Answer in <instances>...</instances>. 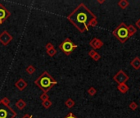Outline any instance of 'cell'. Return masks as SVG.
I'll use <instances>...</instances> for the list:
<instances>
[{"instance_id":"obj_1","label":"cell","mask_w":140,"mask_h":118,"mask_svg":"<svg viewBox=\"0 0 140 118\" xmlns=\"http://www.w3.org/2000/svg\"><path fill=\"white\" fill-rule=\"evenodd\" d=\"M97 16L85 3H80L71 14L67 16V20L80 33L89 30V25L91 21Z\"/></svg>"},{"instance_id":"obj_2","label":"cell","mask_w":140,"mask_h":118,"mask_svg":"<svg viewBox=\"0 0 140 118\" xmlns=\"http://www.w3.org/2000/svg\"><path fill=\"white\" fill-rule=\"evenodd\" d=\"M34 84H35L38 88L43 90V92L47 93L49 90L57 84V81L55 79H53L49 75L48 71H44L41 75L34 81Z\"/></svg>"},{"instance_id":"obj_3","label":"cell","mask_w":140,"mask_h":118,"mask_svg":"<svg viewBox=\"0 0 140 118\" xmlns=\"http://www.w3.org/2000/svg\"><path fill=\"white\" fill-rule=\"evenodd\" d=\"M112 34L121 44H124L126 42L129 38L126 24L125 22H121L117 26V28L112 31Z\"/></svg>"},{"instance_id":"obj_4","label":"cell","mask_w":140,"mask_h":118,"mask_svg":"<svg viewBox=\"0 0 140 118\" xmlns=\"http://www.w3.org/2000/svg\"><path fill=\"white\" fill-rule=\"evenodd\" d=\"M16 112L0 100V118H15Z\"/></svg>"},{"instance_id":"obj_5","label":"cell","mask_w":140,"mask_h":118,"mask_svg":"<svg viewBox=\"0 0 140 118\" xmlns=\"http://www.w3.org/2000/svg\"><path fill=\"white\" fill-rule=\"evenodd\" d=\"M77 47L78 46L73 43L72 41L69 39V38H66L63 42L59 45V48H60L63 51V53L66 55H67V56L71 54Z\"/></svg>"},{"instance_id":"obj_6","label":"cell","mask_w":140,"mask_h":118,"mask_svg":"<svg viewBox=\"0 0 140 118\" xmlns=\"http://www.w3.org/2000/svg\"><path fill=\"white\" fill-rule=\"evenodd\" d=\"M129 75L123 70H120L113 76V80L118 85L125 84V83H126L129 81Z\"/></svg>"},{"instance_id":"obj_7","label":"cell","mask_w":140,"mask_h":118,"mask_svg":"<svg viewBox=\"0 0 140 118\" xmlns=\"http://www.w3.org/2000/svg\"><path fill=\"white\" fill-rule=\"evenodd\" d=\"M10 15H11L10 12L2 4V3H0V25L4 22L10 16Z\"/></svg>"},{"instance_id":"obj_8","label":"cell","mask_w":140,"mask_h":118,"mask_svg":"<svg viewBox=\"0 0 140 118\" xmlns=\"http://www.w3.org/2000/svg\"><path fill=\"white\" fill-rule=\"evenodd\" d=\"M12 40V36L10 34L8 31H3L0 34V43L4 46H7L11 41Z\"/></svg>"},{"instance_id":"obj_9","label":"cell","mask_w":140,"mask_h":118,"mask_svg":"<svg viewBox=\"0 0 140 118\" xmlns=\"http://www.w3.org/2000/svg\"><path fill=\"white\" fill-rule=\"evenodd\" d=\"M89 45L92 47V49L97 50V49H100L103 46V42L99 39H97V38H93V39L90 40Z\"/></svg>"},{"instance_id":"obj_10","label":"cell","mask_w":140,"mask_h":118,"mask_svg":"<svg viewBox=\"0 0 140 118\" xmlns=\"http://www.w3.org/2000/svg\"><path fill=\"white\" fill-rule=\"evenodd\" d=\"M15 86L20 90V91H22V90H24L27 87V83L24 81V79L21 78L15 83Z\"/></svg>"},{"instance_id":"obj_11","label":"cell","mask_w":140,"mask_h":118,"mask_svg":"<svg viewBox=\"0 0 140 118\" xmlns=\"http://www.w3.org/2000/svg\"><path fill=\"white\" fill-rule=\"evenodd\" d=\"M130 65L134 70H138V69H140V57H135L130 62Z\"/></svg>"},{"instance_id":"obj_12","label":"cell","mask_w":140,"mask_h":118,"mask_svg":"<svg viewBox=\"0 0 140 118\" xmlns=\"http://www.w3.org/2000/svg\"><path fill=\"white\" fill-rule=\"evenodd\" d=\"M117 89H118L119 91H120L121 93H126L129 91V87L125 83V84L118 85H117Z\"/></svg>"},{"instance_id":"obj_13","label":"cell","mask_w":140,"mask_h":118,"mask_svg":"<svg viewBox=\"0 0 140 118\" xmlns=\"http://www.w3.org/2000/svg\"><path fill=\"white\" fill-rule=\"evenodd\" d=\"M127 29H128V34H129V36L131 37L133 36L134 34L137 32V29H136V27L133 25H129L127 26Z\"/></svg>"},{"instance_id":"obj_14","label":"cell","mask_w":140,"mask_h":118,"mask_svg":"<svg viewBox=\"0 0 140 118\" xmlns=\"http://www.w3.org/2000/svg\"><path fill=\"white\" fill-rule=\"evenodd\" d=\"M15 105H16V107L18 109L22 110L23 108H25V107L26 106V102L24 101L23 99H19L18 101H17V102L16 103Z\"/></svg>"},{"instance_id":"obj_15","label":"cell","mask_w":140,"mask_h":118,"mask_svg":"<svg viewBox=\"0 0 140 118\" xmlns=\"http://www.w3.org/2000/svg\"><path fill=\"white\" fill-rule=\"evenodd\" d=\"M117 4L121 9H125L129 7V2L127 1V0H120V1L118 2Z\"/></svg>"},{"instance_id":"obj_16","label":"cell","mask_w":140,"mask_h":118,"mask_svg":"<svg viewBox=\"0 0 140 118\" xmlns=\"http://www.w3.org/2000/svg\"><path fill=\"white\" fill-rule=\"evenodd\" d=\"M75 103L72 99H68L65 102V105L68 108H72V107L75 106Z\"/></svg>"},{"instance_id":"obj_17","label":"cell","mask_w":140,"mask_h":118,"mask_svg":"<svg viewBox=\"0 0 140 118\" xmlns=\"http://www.w3.org/2000/svg\"><path fill=\"white\" fill-rule=\"evenodd\" d=\"M35 71H36L35 67H34V66H32V65L28 66V67H26V71L27 72L28 74H30V75H32L33 73H34Z\"/></svg>"},{"instance_id":"obj_18","label":"cell","mask_w":140,"mask_h":118,"mask_svg":"<svg viewBox=\"0 0 140 118\" xmlns=\"http://www.w3.org/2000/svg\"><path fill=\"white\" fill-rule=\"evenodd\" d=\"M42 105H43L44 107H45L46 109H48L52 105V103L50 101L49 99H48V100H46V101H44V102H42Z\"/></svg>"},{"instance_id":"obj_19","label":"cell","mask_w":140,"mask_h":118,"mask_svg":"<svg viewBox=\"0 0 140 118\" xmlns=\"http://www.w3.org/2000/svg\"><path fill=\"white\" fill-rule=\"evenodd\" d=\"M87 92H88V93L90 96H94L97 93V89L94 87H90L88 90H87Z\"/></svg>"},{"instance_id":"obj_20","label":"cell","mask_w":140,"mask_h":118,"mask_svg":"<svg viewBox=\"0 0 140 118\" xmlns=\"http://www.w3.org/2000/svg\"><path fill=\"white\" fill-rule=\"evenodd\" d=\"M138 103H136V102H131L130 103H129V107L130 108L131 110H133V111H135L136 109H138Z\"/></svg>"},{"instance_id":"obj_21","label":"cell","mask_w":140,"mask_h":118,"mask_svg":"<svg viewBox=\"0 0 140 118\" xmlns=\"http://www.w3.org/2000/svg\"><path fill=\"white\" fill-rule=\"evenodd\" d=\"M39 99L42 100V102H44V101H46V100H48L49 99V97H48V93H43L42 94L39 96Z\"/></svg>"},{"instance_id":"obj_22","label":"cell","mask_w":140,"mask_h":118,"mask_svg":"<svg viewBox=\"0 0 140 118\" xmlns=\"http://www.w3.org/2000/svg\"><path fill=\"white\" fill-rule=\"evenodd\" d=\"M47 53H48V54L49 55L50 57H53V56H55V55H56V53H57V50H56L54 48H51L50 50L47 51Z\"/></svg>"},{"instance_id":"obj_23","label":"cell","mask_w":140,"mask_h":118,"mask_svg":"<svg viewBox=\"0 0 140 118\" xmlns=\"http://www.w3.org/2000/svg\"><path fill=\"white\" fill-rule=\"evenodd\" d=\"M1 101H2L3 103L7 104V105H9V104H10V100H9V99H8V98H7V97H4V98H3V99H1Z\"/></svg>"},{"instance_id":"obj_24","label":"cell","mask_w":140,"mask_h":118,"mask_svg":"<svg viewBox=\"0 0 140 118\" xmlns=\"http://www.w3.org/2000/svg\"><path fill=\"white\" fill-rule=\"evenodd\" d=\"M97 53V52H96V50H94V49H91L89 52V57H93L94 56H95V54Z\"/></svg>"},{"instance_id":"obj_25","label":"cell","mask_w":140,"mask_h":118,"mask_svg":"<svg viewBox=\"0 0 140 118\" xmlns=\"http://www.w3.org/2000/svg\"><path fill=\"white\" fill-rule=\"evenodd\" d=\"M54 48L53 45H52V44H51V43H48V44H46V46H45V49H46V51H48V50H50L51 48Z\"/></svg>"},{"instance_id":"obj_26","label":"cell","mask_w":140,"mask_h":118,"mask_svg":"<svg viewBox=\"0 0 140 118\" xmlns=\"http://www.w3.org/2000/svg\"><path fill=\"white\" fill-rule=\"evenodd\" d=\"M100 58H101V55H100L98 53H97L95 54V56H94V57H93V61H95V62L99 61V60H100Z\"/></svg>"},{"instance_id":"obj_27","label":"cell","mask_w":140,"mask_h":118,"mask_svg":"<svg viewBox=\"0 0 140 118\" xmlns=\"http://www.w3.org/2000/svg\"><path fill=\"white\" fill-rule=\"evenodd\" d=\"M64 118H77L75 115H74V114H73L72 112H70L69 114H68V115L67 116H66Z\"/></svg>"},{"instance_id":"obj_28","label":"cell","mask_w":140,"mask_h":118,"mask_svg":"<svg viewBox=\"0 0 140 118\" xmlns=\"http://www.w3.org/2000/svg\"><path fill=\"white\" fill-rule=\"evenodd\" d=\"M135 26L138 27V29H140V18L136 22V23H135Z\"/></svg>"},{"instance_id":"obj_29","label":"cell","mask_w":140,"mask_h":118,"mask_svg":"<svg viewBox=\"0 0 140 118\" xmlns=\"http://www.w3.org/2000/svg\"><path fill=\"white\" fill-rule=\"evenodd\" d=\"M104 2H105V1H98V3H103Z\"/></svg>"},{"instance_id":"obj_30","label":"cell","mask_w":140,"mask_h":118,"mask_svg":"<svg viewBox=\"0 0 140 118\" xmlns=\"http://www.w3.org/2000/svg\"><path fill=\"white\" fill-rule=\"evenodd\" d=\"M139 103H140V100H139Z\"/></svg>"}]
</instances>
